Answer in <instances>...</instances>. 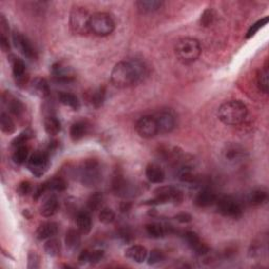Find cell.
Returning a JSON list of instances; mask_svg holds the SVG:
<instances>
[{
    "mask_svg": "<svg viewBox=\"0 0 269 269\" xmlns=\"http://www.w3.org/2000/svg\"><path fill=\"white\" fill-rule=\"evenodd\" d=\"M136 131L140 137L151 139L159 134L156 119L154 116H144L137 121Z\"/></svg>",
    "mask_w": 269,
    "mask_h": 269,
    "instance_id": "12",
    "label": "cell"
},
{
    "mask_svg": "<svg viewBox=\"0 0 269 269\" xmlns=\"http://www.w3.org/2000/svg\"><path fill=\"white\" fill-rule=\"evenodd\" d=\"M247 106L239 100H231L222 104L218 110V118L226 125H239L246 119Z\"/></svg>",
    "mask_w": 269,
    "mask_h": 269,
    "instance_id": "2",
    "label": "cell"
},
{
    "mask_svg": "<svg viewBox=\"0 0 269 269\" xmlns=\"http://www.w3.org/2000/svg\"><path fill=\"white\" fill-rule=\"evenodd\" d=\"M26 165L34 176L41 177L50 166V154L46 151H35L30 156Z\"/></svg>",
    "mask_w": 269,
    "mask_h": 269,
    "instance_id": "8",
    "label": "cell"
},
{
    "mask_svg": "<svg viewBox=\"0 0 269 269\" xmlns=\"http://www.w3.org/2000/svg\"><path fill=\"white\" fill-rule=\"evenodd\" d=\"M9 60L12 65L13 77H14L15 83L20 89H23V87L26 86V84H29L30 74L28 67H26L22 59H20L15 55H10Z\"/></svg>",
    "mask_w": 269,
    "mask_h": 269,
    "instance_id": "10",
    "label": "cell"
},
{
    "mask_svg": "<svg viewBox=\"0 0 269 269\" xmlns=\"http://www.w3.org/2000/svg\"><path fill=\"white\" fill-rule=\"evenodd\" d=\"M32 192V184L29 181H22L20 182L17 187V192L19 196H28V194Z\"/></svg>",
    "mask_w": 269,
    "mask_h": 269,
    "instance_id": "49",
    "label": "cell"
},
{
    "mask_svg": "<svg viewBox=\"0 0 269 269\" xmlns=\"http://www.w3.org/2000/svg\"><path fill=\"white\" fill-rule=\"evenodd\" d=\"M91 33L98 37L109 36L115 30L113 17L104 12H97L91 17Z\"/></svg>",
    "mask_w": 269,
    "mask_h": 269,
    "instance_id": "6",
    "label": "cell"
},
{
    "mask_svg": "<svg viewBox=\"0 0 269 269\" xmlns=\"http://www.w3.org/2000/svg\"><path fill=\"white\" fill-rule=\"evenodd\" d=\"M12 39H13V43H14L15 48L19 51V53H21L25 58H28L30 60L37 59V57H38L37 52L35 49H34V46L32 45L28 37L22 35L21 33L14 32L12 35Z\"/></svg>",
    "mask_w": 269,
    "mask_h": 269,
    "instance_id": "11",
    "label": "cell"
},
{
    "mask_svg": "<svg viewBox=\"0 0 269 269\" xmlns=\"http://www.w3.org/2000/svg\"><path fill=\"white\" fill-rule=\"evenodd\" d=\"M267 23H268V17H264V18L258 20V21L255 22V23H253L250 26V30L247 31L245 38L246 39H250V38L253 37L255 35V34H257L262 28H264L265 25H267Z\"/></svg>",
    "mask_w": 269,
    "mask_h": 269,
    "instance_id": "45",
    "label": "cell"
},
{
    "mask_svg": "<svg viewBox=\"0 0 269 269\" xmlns=\"http://www.w3.org/2000/svg\"><path fill=\"white\" fill-rule=\"evenodd\" d=\"M145 176L151 183L161 184L165 180V173L163 168L157 163H150L145 168Z\"/></svg>",
    "mask_w": 269,
    "mask_h": 269,
    "instance_id": "20",
    "label": "cell"
},
{
    "mask_svg": "<svg viewBox=\"0 0 269 269\" xmlns=\"http://www.w3.org/2000/svg\"><path fill=\"white\" fill-rule=\"evenodd\" d=\"M146 233L149 234V237L153 239H161L163 238L167 232L166 227L161 225L159 223H150L145 226Z\"/></svg>",
    "mask_w": 269,
    "mask_h": 269,
    "instance_id": "36",
    "label": "cell"
},
{
    "mask_svg": "<svg viewBox=\"0 0 269 269\" xmlns=\"http://www.w3.org/2000/svg\"><path fill=\"white\" fill-rule=\"evenodd\" d=\"M59 201L55 196H51L44 201L41 208H40V213L45 218L53 217L58 211Z\"/></svg>",
    "mask_w": 269,
    "mask_h": 269,
    "instance_id": "27",
    "label": "cell"
},
{
    "mask_svg": "<svg viewBox=\"0 0 269 269\" xmlns=\"http://www.w3.org/2000/svg\"><path fill=\"white\" fill-rule=\"evenodd\" d=\"M39 267H40V257L35 251H31L28 255V268L37 269Z\"/></svg>",
    "mask_w": 269,
    "mask_h": 269,
    "instance_id": "47",
    "label": "cell"
},
{
    "mask_svg": "<svg viewBox=\"0 0 269 269\" xmlns=\"http://www.w3.org/2000/svg\"><path fill=\"white\" fill-rule=\"evenodd\" d=\"M30 92L35 95L36 97H39L41 99H45L50 96V85L49 82L46 81L44 78L37 77L33 80V81L29 85Z\"/></svg>",
    "mask_w": 269,
    "mask_h": 269,
    "instance_id": "18",
    "label": "cell"
},
{
    "mask_svg": "<svg viewBox=\"0 0 269 269\" xmlns=\"http://www.w3.org/2000/svg\"><path fill=\"white\" fill-rule=\"evenodd\" d=\"M44 251L45 253L50 255V257H58L61 252V243H60V241L56 238H51L46 240V242L44 243Z\"/></svg>",
    "mask_w": 269,
    "mask_h": 269,
    "instance_id": "34",
    "label": "cell"
},
{
    "mask_svg": "<svg viewBox=\"0 0 269 269\" xmlns=\"http://www.w3.org/2000/svg\"><path fill=\"white\" fill-rule=\"evenodd\" d=\"M51 74L54 81L60 84L71 83L76 78L75 73H74L71 67L63 65L60 62H56L52 65Z\"/></svg>",
    "mask_w": 269,
    "mask_h": 269,
    "instance_id": "13",
    "label": "cell"
},
{
    "mask_svg": "<svg viewBox=\"0 0 269 269\" xmlns=\"http://www.w3.org/2000/svg\"><path fill=\"white\" fill-rule=\"evenodd\" d=\"M201 44L197 39L191 37H184L179 39L176 46H174V53L177 58L184 64H191L197 61L201 55Z\"/></svg>",
    "mask_w": 269,
    "mask_h": 269,
    "instance_id": "3",
    "label": "cell"
},
{
    "mask_svg": "<svg viewBox=\"0 0 269 269\" xmlns=\"http://www.w3.org/2000/svg\"><path fill=\"white\" fill-rule=\"evenodd\" d=\"M104 257V251L102 250H90V258H89V263L91 264H97L99 262L103 259Z\"/></svg>",
    "mask_w": 269,
    "mask_h": 269,
    "instance_id": "48",
    "label": "cell"
},
{
    "mask_svg": "<svg viewBox=\"0 0 269 269\" xmlns=\"http://www.w3.org/2000/svg\"><path fill=\"white\" fill-rule=\"evenodd\" d=\"M103 204V194L101 192H94L87 199V210L92 212L99 211Z\"/></svg>",
    "mask_w": 269,
    "mask_h": 269,
    "instance_id": "40",
    "label": "cell"
},
{
    "mask_svg": "<svg viewBox=\"0 0 269 269\" xmlns=\"http://www.w3.org/2000/svg\"><path fill=\"white\" fill-rule=\"evenodd\" d=\"M214 20V12L212 9H206L203 14L201 15L200 18V24L201 26H203V28H208V26H211Z\"/></svg>",
    "mask_w": 269,
    "mask_h": 269,
    "instance_id": "46",
    "label": "cell"
},
{
    "mask_svg": "<svg viewBox=\"0 0 269 269\" xmlns=\"http://www.w3.org/2000/svg\"><path fill=\"white\" fill-rule=\"evenodd\" d=\"M30 158L29 147L26 145H20L15 147V151L13 153L12 159L18 165H22L24 163H28V160Z\"/></svg>",
    "mask_w": 269,
    "mask_h": 269,
    "instance_id": "31",
    "label": "cell"
},
{
    "mask_svg": "<svg viewBox=\"0 0 269 269\" xmlns=\"http://www.w3.org/2000/svg\"><path fill=\"white\" fill-rule=\"evenodd\" d=\"M217 194L214 193L211 190H208V188H204V190L200 191L196 197H194L193 203L196 206L204 208V207H208L211 206L214 203H217Z\"/></svg>",
    "mask_w": 269,
    "mask_h": 269,
    "instance_id": "19",
    "label": "cell"
},
{
    "mask_svg": "<svg viewBox=\"0 0 269 269\" xmlns=\"http://www.w3.org/2000/svg\"><path fill=\"white\" fill-rule=\"evenodd\" d=\"M87 126L86 122L84 121H77V122L73 123L70 129V137L74 141V142H78L81 139L84 138V136L87 133Z\"/></svg>",
    "mask_w": 269,
    "mask_h": 269,
    "instance_id": "29",
    "label": "cell"
},
{
    "mask_svg": "<svg viewBox=\"0 0 269 269\" xmlns=\"http://www.w3.org/2000/svg\"><path fill=\"white\" fill-rule=\"evenodd\" d=\"M115 218H116V214H115V212H114L113 210H111V208L104 207L100 211L99 220L101 223L106 224V225L111 224L114 221H115Z\"/></svg>",
    "mask_w": 269,
    "mask_h": 269,
    "instance_id": "43",
    "label": "cell"
},
{
    "mask_svg": "<svg viewBox=\"0 0 269 269\" xmlns=\"http://www.w3.org/2000/svg\"><path fill=\"white\" fill-rule=\"evenodd\" d=\"M146 260L150 265H158L165 260V254L160 250H153L150 254L147 255Z\"/></svg>",
    "mask_w": 269,
    "mask_h": 269,
    "instance_id": "42",
    "label": "cell"
},
{
    "mask_svg": "<svg viewBox=\"0 0 269 269\" xmlns=\"http://www.w3.org/2000/svg\"><path fill=\"white\" fill-rule=\"evenodd\" d=\"M217 205L219 212L227 218L239 219L243 213V208L240 202L231 196H225L217 200Z\"/></svg>",
    "mask_w": 269,
    "mask_h": 269,
    "instance_id": "9",
    "label": "cell"
},
{
    "mask_svg": "<svg viewBox=\"0 0 269 269\" xmlns=\"http://www.w3.org/2000/svg\"><path fill=\"white\" fill-rule=\"evenodd\" d=\"M91 17L90 13L82 6L73 8L70 14V28L77 35H87L91 33Z\"/></svg>",
    "mask_w": 269,
    "mask_h": 269,
    "instance_id": "4",
    "label": "cell"
},
{
    "mask_svg": "<svg viewBox=\"0 0 269 269\" xmlns=\"http://www.w3.org/2000/svg\"><path fill=\"white\" fill-rule=\"evenodd\" d=\"M268 199V193L266 190L264 188H254L250 192V193L248 194L247 201L251 206H261L264 203H266V201Z\"/></svg>",
    "mask_w": 269,
    "mask_h": 269,
    "instance_id": "26",
    "label": "cell"
},
{
    "mask_svg": "<svg viewBox=\"0 0 269 269\" xmlns=\"http://www.w3.org/2000/svg\"><path fill=\"white\" fill-rule=\"evenodd\" d=\"M147 255H149L147 250L141 245H132L125 250V257L136 263H143L146 261Z\"/></svg>",
    "mask_w": 269,
    "mask_h": 269,
    "instance_id": "23",
    "label": "cell"
},
{
    "mask_svg": "<svg viewBox=\"0 0 269 269\" xmlns=\"http://www.w3.org/2000/svg\"><path fill=\"white\" fill-rule=\"evenodd\" d=\"M89 258H90V250H83L81 253L79 254V258H78L79 263L81 265L89 263Z\"/></svg>",
    "mask_w": 269,
    "mask_h": 269,
    "instance_id": "52",
    "label": "cell"
},
{
    "mask_svg": "<svg viewBox=\"0 0 269 269\" xmlns=\"http://www.w3.org/2000/svg\"><path fill=\"white\" fill-rule=\"evenodd\" d=\"M178 177L179 179L185 183H194L197 181V174L194 173L193 168L184 165L179 170L178 172Z\"/></svg>",
    "mask_w": 269,
    "mask_h": 269,
    "instance_id": "37",
    "label": "cell"
},
{
    "mask_svg": "<svg viewBox=\"0 0 269 269\" xmlns=\"http://www.w3.org/2000/svg\"><path fill=\"white\" fill-rule=\"evenodd\" d=\"M102 178L100 163L96 159H87L79 168V179L85 186H96Z\"/></svg>",
    "mask_w": 269,
    "mask_h": 269,
    "instance_id": "5",
    "label": "cell"
},
{
    "mask_svg": "<svg viewBox=\"0 0 269 269\" xmlns=\"http://www.w3.org/2000/svg\"><path fill=\"white\" fill-rule=\"evenodd\" d=\"M223 158L227 163L231 164H237L243 161L246 156L247 153L243 146L237 143H231L227 144L224 150H223Z\"/></svg>",
    "mask_w": 269,
    "mask_h": 269,
    "instance_id": "14",
    "label": "cell"
},
{
    "mask_svg": "<svg viewBox=\"0 0 269 269\" xmlns=\"http://www.w3.org/2000/svg\"><path fill=\"white\" fill-rule=\"evenodd\" d=\"M156 119L158 131L161 134L171 133L176 127V117L171 111H162L159 112L156 116H154Z\"/></svg>",
    "mask_w": 269,
    "mask_h": 269,
    "instance_id": "15",
    "label": "cell"
},
{
    "mask_svg": "<svg viewBox=\"0 0 269 269\" xmlns=\"http://www.w3.org/2000/svg\"><path fill=\"white\" fill-rule=\"evenodd\" d=\"M2 99H3V102L6 106V109L9 110V113L12 114L13 116L20 118L24 115L25 106L19 99H17L14 96H12L9 92L3 94Z\"/></svg>",
    "mask_w": 269,
    "mask_h": 269,
    "instance_id": "17",
    "label": "cell"
},
{
    "mask_svg": "<svg viewBox=\"0 0 269 269\" xmlns=\"http://www.w3.org/2000/svg\"><path fill=\"white\" fill-rule=\"evenodd\" d=\"M76 223L78 231L81 232L82 234H87L90 233L92 231V217L89 211H80L78 212L77 217H76Z\"/></svg>",
    "mask_w": 269,
    "mask_h": 269,
    "instance_id": "24",
    "label": "cell"
},
{
    "mask_svg": "<svg viewBox=\"0 0 269 269\" xmlns=\"http://www.w3.org/2000/svg\"><path fill=\"white\" fill-rule=\"evenodd\" d=\"M81 232H80L78 230H71L67 231L65 234V245L66 248L71 251H75L80 247V244H81Z\"/></svg>",
    "mask_w": 269,
    "mask_h": 269,
    "instance_id": "25",
    "label": "cell"
},
{
    "mask_svg": "<svg viewBox=\"0 0 269 269\" xmlns=\"http://www.w3.org/2000/svg\"><path fill=\"white\" fill-rule=\"evenodd\" d=\"M59 231L58 224L55 222H45V223L40 225L36 231V238L39 241L48 240L56 235Z\"/></svg>",
    "mask_w": 269,
    "mask_h": 269,
    "instance_id": "22",
    "label": "cell"
},
{
    "mask_svg": "<svg viewBox=\"0 0 269 269\" xmlns=\"http://www.w3.org/2000/svg\"><path fill=\"white\" fill-rule=\"evenodd\" d=\"M45 187L48 191H52V192H64L67 188V183L66 181L63 178L60 177H56L53 178L49 181H46L44 182Z\"/></svg>",
    "mask_w": 269,
    "mask_h": 269,
    "instance_id": "39",
    "label": "cell"
},
{
    "mask_svg": "<svg viewBox=\"0 0 269 269\" xmlns=\"http://www.w3.org/2000/svg\"><path fill=\"white\" fill-rule=\"evenodd\" d=\"M43 124L46 134H50V136H56L61 132V122L55 115H52V114L44 118Z\"/></svg>",
    "mask_w": 269,
    "mask_h": 269,
    "instance_id": "28",
    "label": "cell"
},
{
    "mask_svg": "<svg viewBox=\"0 0 269 269\" xmlns=\"http://www.w3.org/2000/svg\"><path fill=\"white\" fill-rule=\"evenodd\" d=\"M184 239L186 241L187 245L190 246L192 250L196 252L200 257H203V255L208 254L210 252V248L206 244H204L199 238L198 233L194 231H186L184 233Z\"/></svg>",
    "mask_w": 269,
    "mask_h": 269,
    "instance_id": "16",
    "label": "cell"
},
{
    "mask_svg": "<svg viewBox=\"0 0 269 269\" xmlns=\"http://www.w3.org/2000/svg\"><path fill=\"white\" fill-rule=\"evenodd\" d=\"M174 219H176L178 222H180V223H190V222L192 220V217L187 212H181V213H178L177 216H174Z\"/></svg>",
    "mask_w": 269,
    "mask_h": 269,
    "instance_id": "51",
    "label": "cell"
},
{
    "mask_svg": "<svg viewBox=\"0 0 269 269\" xmlns=\"http://www.w3.org/2000/svg\"><path fill=\"white\" fill-rule=\"evenodd\" d=\"M9 23L6 21L5 17L1 14L0 15V37H6L9 38Z\"/></svg>",
    "mask_w": 269,
    "mask_h": 269,
    "instance_id": "50",
    "label": "cell"
},
{
    "mask_svg": "<svg viewBox=\"0 0 269 269\" xmlns=\"http://www.w3.org/2000/svg\"><path fill=\"white\" fill-rule=\"evenodd\" d=\"M145 74V66L140 61L137 60L121 61L112 70L111 81L116 87L125 89L142 81Z\"/></svg>",
    "mask_w": 269,
    "mask_h": 269,
    "instance_id": "1",
    "label": "cell"
},
{
    "mask_svg": "<svg viewBox=\"0 0 269 269\" xmlns=\"http://www.w3.org/2000/svg\"><path fill=\"white\" fill-rule=\"evenodd\" d=\"M264 253H266V244L262 243V241L254 242L251 244L250 250V255L251 258H261Z\"/></svg>",
    "mask_w": 269,
    "mask_h": 269,
    "instance_id": "44",
    "label": "cell"
},
{
    "mask_svg": "<svg viewBox=\"0 0 269 269\" xmlns=\"http://www.w3.org/2000/svg\"><path fill=\"white\" fill-rule=\"evenodd\" d=\"M105 96H106L105 87L104 86L97 87V89L93 90V92L90 93L89 102L91 103L92 106L95 107V109H99V107L103 105L105 101Z\"/></svg>",
    "mask_w": 269,
    "mask_h": 269,
    "instance_id": "30",
    "label": "cell"
},
{
    "mask_svg": "<svg viewBox=\"0 0 269 269\" xmlns=\"http://www.w3.org/2000/svg\"><path fill=\"white\" fill-rule=\"evenodd\" d=\"M257 82L259 89L264 94H267L269 91V67L267 63L263 67H261V70L259 71Z\"/></svg>",
    "mask_w": 269,
    "mask_h": 269,
    "instance_id": "32",
    "label": "cell"
},
{
    "mask_svg": "<svg viewBox=\"0 0 269 269\" xmlns=\"http://www.w3.org/2000/svg\"><path fill=\"white\" fill-rule=\"evenodd\" d=\"M113 192L119 197H127L130 193L133 192V188L131 184L123 178L121 174H116L115 178L113 179Z\"/></svg>",
    "mask_w": 269,
    "mask_h": 269,
    "instance_id": "21",
    "label": "cell"
},
{
    "mask_svg": "<svg viewBox=\"0 0 269 269\" xmlns=\"http://www.w3.org/2000/svg\"><path fill=\"white\" fill-rule=\"evenodd\" d=\"M183 201V192L176 186H160L154 191V199L146 204H165L180 203Z\"/></svg>",
    "mask_w": 269,
    "mask_h": 269,
    "instance_id": "7",
    "label": "cell"
},
{
    "mask_svg": "<svg viewBox=\"0 0 269 269\" xmlns=\"http://www.w3.org/2000/svg\"><path fill=\"white\" fill-rule=\"evenodd\" d=\"M0 127H1V131L6 134H11L15 132V123L8 113H1V116H0Z\"/></svg>",
    "mask_w": 269,
    "mask_h": 269,
    "instance_id": "38",
    "label": "cell"
},
{
    "mask_svg": "<svg viewBox=\"0 0 269 269\" xmlns=\"http://www.w3.org/2000/svg\"><path fill=\"white\" fill-rule=\"evenodd\" d=\"M59 101L63 105H65L67 107H71L73 111H78L80 109V101L77 98V96L74 95V94L65 93V92L60 93L59 94Z\"/></svg>",
    "mask_w": 269,
    "mask_h": 269,
    "instance_id": "33",
    "label": "cell"
},
{
    "mask_svg": "<svg viewBox=\"0 0 269 269\" xmlns=\"http://www.w3.org/2000/svg\"><path fill=\"white\" fill-rule=\"evenodd\" d=\"M131 203L130 202H123V203H121L120 205V211L122 212H127L131 210Z\"/></svg>",
    "mask_w": 269,
    "mask_h": 269,
    "instance_id": "53",
    "label": "cell"
},
{
    "mask_svg": "<svg viewBox=\"0 0 269 269\" xmlns=\"http://www.w3.org/2000/svg\"><path fill=\"white\" fill-rule=\"evenodd\" d=\"M163 2L158 1V0H140L136 2L137 8L142 13H153L158 11Z\"/></svg>",
    "mask_w": 269,
    "mask_h": 269,
    "instance_id": "35",
    "label": "cell"
},
{
    "mask_svg": "<svg viewBox=\"0 0 269 269\" xmlns=\"http://www.w3.org/2000/svg\"><path fill=\"white\" fill-rule=\"evenodd\" d=\"M33 137H34V133L30 129L25 130L22 133H20L18 136L12 141V146L18 147L20 145H25V143L28 142L29 140H31Z\"/></svg>",
    "mask_w": 269,
    "mask_h": 269,
    "instance_id": "41",
    "label": "cell"
}]
</instances>
